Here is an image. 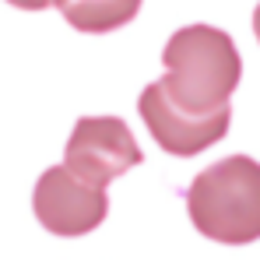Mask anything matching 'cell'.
I'll list each match as a JSON object with an SVG mask.
<instances>
[{
  "label": "cell",
  "instance_id": "obj_1",
  "mask_svg": "<svg viewBox=\"0 0 260 260\" xmlns=\"http://www.w3.org/2000/svg\"><path fill=\"white\" fill-rule=\"evenodd\" d=\"M166 78L158 81L179 113L215 116L229 109V99L243 78V60L232 36L215 25H186L162 49Z\"/></svg>",
  "mask_w": 260,
  "mask_h": 260
},
{
  "label": "cell",
  "instance_id": "obj_2",
  "mask_svg": "<svg viewBox=\"0 0 260 260\" xmlns=\"http://www.w3.org/2000/svg\"><path fill=\"white\" fill-rule=\"evenodd\" d=\"M186 211L201 236L243 246L260 239V162L250 155H229L186 190Z\"/></svg>",
  "mask_w": 260,
  "mask_h": 260
},
{
  "label": "cell",
  "instance_id": "obj_3",
  "mask_svg": "<svg viewBox=\"0 0 260 260\" xmlns=\"http://www.w3.org/2000/svg\"><path fill=\"white\" fill-rule=\"evenodd\" d=\"M141 162V148L120 116H81L63 151V166L91 186H109L113 179Z\"/></svg>",
  "mask_w": 260,
  "mask_h": 260
},
{
  "label": "cell",
  "instance_id": "obj_4",
  "mask_svg": "<svg viewBox=\"0 0 260 260\" xmlns=\"http://www.w3.org/2000/svg\"><path fill=\"white\" fill-rule=\"evenodd\" d=\"M32 211L53 236H88L109 215V197L102 186L81 183L67 166H49L32 193Z\"/></svg>",
  "mask_w": 260,
  "mask_h": 260
},
{
  "label": "cell",
  "instance_id": "obj_5",
  "mask_svg": "<svg viewBox=\"0 0 260 260\" xmlns=\"http://www.w3.org/2000/svg\"><path fill=\"white\" fill-rule=\"evenodd\" d=\"M137 113H141L144 127L151 130L155 144L162 151H169V155H179V158H190V155L218 144L229 134V120H232L229 109H221L215 116H186V113H179L158 81H151L141 91Z\"/></svg>",
  "mask_w": 260,
  "mask_h": 260
},
{
  "label": "cell",
  "instance_id": "obj_6",
  "mask_svg": "<svg viewBox=\"0 0 260 260\" xmlns=\"http://www.w3.org/2000/svg\"><path fill=\"white\" fill-rule=\"evenodd\" d=\"M144 0H53V7L67 18L71 28L85 36H106L130 25Z\"/></svg>",
  "mask_w": 260,
  "mask_h": 260
},
{
  "label": "cell",
  "instance_id": "obj_7",
  "mask_svg": "<svg viewBox=\"0 0 260 260\" xmlns=\"http://www.w3.org/2000/svg\"><path fill=\"white\" fill-rule=\"evenodd\" d=\"M7 4H14V7H21V11H43L53 0H7Z\"/></svg>",
  "mask_w": 260,
  "mask_h": 260
},
{
  "label": "cell",
  "instance_id": "obj_8",
  "mask_svg": "<svg viewBox=\"0 0 260 260\" xmlns=\"http://www.w3.org/2000/svg\"><path fill=\"white\" fill-rule=\"evenodd\" d=\"M253 32H257V43H260V4H257V11H253Z\"/></svg>",
  "mask_w": 260,
  "mask_h": 260
}]
</instances>
